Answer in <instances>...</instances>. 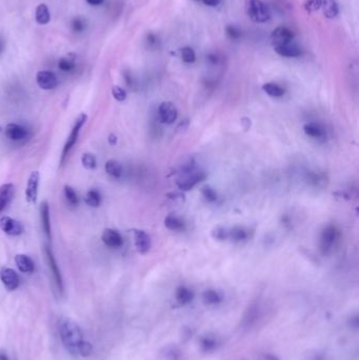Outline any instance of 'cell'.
<instances>
[{"mask_svg":"<svg viewBox=\"0 0 359 360\" xmlns=\"http://www.w3.org/2000/svg\"><path fill=\"white\" fill-rule=\"evenodd\" d=\"M58 331L61 342L72 355L85 357L92 353L91 343L84 340L82 330L71 318H61L58 322Z\"/></svg>","mask_w":359,"mask_h":360,"instance_id":"cell-1","label":"cell"},{"mask_svg":"<svg viewBox=\"0 0 359 360\" xmlns=\"http://www.w3.org/2000/svg\"><path fill=\"white\" fill-rule=\"evenodd\" d=\"M246 13L254 22L264 23L271 18L269 7L263 0H247Z\"/></svg>","mask_w":359,"mask_h":360,"instance_id":"cell-2","label":"cell"},{"mask_svg":"<svg viewBox=\"0 0 359 360\" xmlns=\"http://www.w3.org/2000/svg\"><path fill=\"white\" fill-rule=\"evenodd\" d=\"M86 118H88V116H86V114L82 113L78 116V118L76 119L75 121V125H74L72 131H71V134L70 136L68 137V140L64 146V150H63V154H61V158H60V164H64L65 163V160L67 158V156L69 155L70 151L73 148V146L75 145L77 139H78V136H79V133H80V130L81 128L83 127V125L85 123L86 121Z\"/></svg>","mask_w":359,"mask_h":360,"instance_id":"cell-3","label":"cell"},{"mask_svg":"<svg viewBox=\"0 0 359 360\" xmlns=\"http://www.w3.org/2000/svg\"><path fill=\"white\" fill-rule=\"evenodd\" d=\"M45 256H46V262H47L49 271H51L52 275H53V278H54L56 287H57V289H58V291H59L60 293H63V292H64L63 276H61V273H60L59 268H58V265H57V263H56V259H55V257H54L53 251L51 250V247H49V246H46V247H45Z\"/></svg>","mask_w":359,"mask_h":360,"instance_id":"cell-4","label":"cell"},{"mask_svg":"<svg viewBox=\"0 0 359 360\" xmlns=\"http://www.w3.org/2000/svg\"><path fill=\"white\" fill-rule=\"evenodd\" d=\"M338 237V231L334 226L327 227L320 235V250L323 253H328L335 243Z\"/></svg>","mask_w":359,"mask_h":360,"instance_id":"cell-5","label":"cell"},{"mask_svg":"<svg viewBox=\"0 0 359 360\" xmlns=\"http://www.w3.org/2000/svg\"><path fill=\"white\" fill-rule=\"evenodd\" d=\"M39 180H40L39 172L38 171L32 172L30 177H29L27 189H26V199L31 204H35L37 201V196H38V188H39Z\"/></svg>","mask_w":359,"mask_h":360,"instance_id":"cell-6","label":"cell"},{"mask_svg":"<svg viewBox=\"0 0 359 360\" xmlns=\"http://www.w3.org/2000/svg\"><path fill=\"white\" fill-rule=\"evenodd\" d=\"M207 174L204 172H195L191 170V174H188L184 177L180 178L177 181V185L180 190L189 191L193 189L197 183H199L203 179H206Z\"/></svg>","mask_w":359,"mask_h":360,"instance_id":"cell-7","label":"cell"},{"mask_svg":"<svg viewBox=\"0 0 359 360\" xmlns=\"http://www.w3.org/2000/svg\"><path fill=\"white\" fill-rule=\"evenodd\" d=\"M158 114H159L160 120L167 123V125H171V123L176 121V119L178 117V111H177L176 107L172 102L166 101L159 106Z\"/></svg>","mask_w":359,"mask_h":360,"instance_id":"cell-8","label":"cell"},{"mask_svg":"<svg viewBox=\"0 0 359 360\" xmlns=\"http://www.w3.org/2000/svg\"><path fill=\"white\" fill-rule=\"evenodd\" d=\"M37 84L39 85V88L45 91L53 90L58 85V80L54 73L48 71H40L37 73L36 76Z\"/></svg>","mask_w":359,"mask_h":360,"instance_id":"cell-9","label":"cell"},{"mask_svg":"<svg viewBox=\"0 0 359 360\" xmlns=\"http://www.w3.org/2000/svg\"><path fill=\"white\" fill-rule=\"evenodd\" d=\"M0 229L10 236H19L23 233V226L14 218L5 216L0 219Z\"/></svg>","mask_w":359,"mask_h":360,"instance_id":"cell-10","label":"cell"},{"mask_svg":"<svg viewBox=\"0 0 359 360\" xmlns=\"http://www.w3.org/2000/svg\"><path fill=\"white\" fill-rule=\"evenodd\" d=\"M0 279L8 291H15L19 287V277L17 273L10 268H4L0 271Z\"/></svg>","mask_w":359,"mask_h":360,"instance_id":"cell-11","label":"cell"},{"mask_svg":"<svg viewBox=\"0 0 359 360\" xmlns=\"http://www.w3.org/2000/svg\"><path fill=\"white\" fill-rule=\"evenodd\" d=\"M293 38H294L293 32L286 27H278L277 29H275L273 32H272L271 35V40L274 46L293 41Z\"/></svg>","mask_w":359,"mask_h":360,"instance_id":"cell-12","label":"cell"},{"mask_svg":"<svg viewBox=\"0 0 359 360\" xmlns=\"http://www.w3.org/2000/svg\"><path fill=\"white\" fill-rule=\"evenodd\" d=\"M101 239L104 243L111 249H118L123 244V238L119 232L113 229H106L102 233Z\"/></svg>","mask_w":359,"mask_h":360,"instance_id":"cell-13","label":"cell"},{"mask_svg":"<svg viewBox=\"0 0 359 360\" xmlns=\"http://www.w3.org/2000/svg\"><path fill=\"white\" fill-rule=\"evenodd\" d=\"M274 49L278 55H280L282 57H288V58L299 57L302 54V49L296 43H294L293 41L283 43L280 45H276V46H274Z\"/></svg>","mask_w":359,"mask_h":360,"instance_id":"cell-14","label":"cell"},{"mask_svg":"<svg viewBox=\"0 0 359 360\" xmlns=\"http://www.w3.org/2000/svg\"><path fill=\"white\" fill-rule=\"evenodd\" d=\"M134 239H135V246L140 254H145L150 251L151 247V238L144 231L136 230L134 232Z\"/></svg>","mask_w":359,"mask_h":360,"instance_id":"cell-15","label":"cell"},{"mask_svg":"<svg viewBox=\"0 0 359 360\" xmlns=\"http://www.w3.org/2000/svg\"><path fill=\"white\" fill-rule=\"evenodd\" d=\"M15 187L13 183H5L0 187V214L11 203L14 197Z\"/></svg>","mask_w":359,"mask_h":360,"instance_id":"cell-16","label":"cell"},{"mask_svg":"<svg viewBox=\"0 0 359 360\" xmlns=\"http://www.w3.org/2000/svg\"><path fill=\"white\" fill-rule=\"evenodd\" d=\"M5 135L7 138H9L11 140L18 141V140H22L24 138H27L28 131L26 128H23L20 125H17V123H10V125H8L6 127Z\"/></svg>","mask_w":359,"mask_h":360,"instance_id":"cell-17","label":"cell"},{"mask_svg":"<svg viewBox=\"0 0 359 360\" xmlns=\"http://www.w3.org/2000/svg\"><path fill=\"white\" fill-rule=\"evenodd\" d=\"M40 219H41V228L46 239L49 241L52 238V231H51V222H49V207L47 201L41 203L40 207Z\"/></svg>","mask_w":359,"mask_h":360,"instance_id":"cell-18","label":"cell"},{"mask_svg":"<svg viewBox=\"0 0 359 360\" xmlns=\"http://www.w3.org/2000/svg\"><path fill=\"white\" fill-rule=\"evenodd\" d=\"M15 264L18 270L26 274H31L35 270V265L33 260L24 254H18L15 256Z\"/></svg>","mask_w":359,"mask_h":360,"instance_id":"cell-19","label":"cell"},{"mask_svg":"<svg viewBox=\"0 0 359 360\" xmlns=\"http://www.w3.org/2000/svg\"><path fill=\"white\" fill-rule=\"evenodd\" d=\"M321 10L326 18L333 19L339 14V6L336 0H323Z\"/></svg>","mask_w":359,"mask_h":360,"instance_id":"cell-20","label":"cell"},{"mask_svg":"<svg viewBox=\"0 0 359 360\" xmlns=\"http://www.w3.org/2000/svg\"><path fill=\"white\" fill-rule=\"evenodd\" d=\"M35 18L36 21L39 24H47L51 20V15H49V11L46 5L41 4L36 8V13H35Z\"/></svg>","mask_w":359,"mask_h":360,"instance_id":"cell-21","label":"cell"},{"mask_svg":"<svg viewBox=\"0 0 359 360\" xmlns=\"http://www.w3.org/2000/svg\"><path fill=\"white\" fill-rule=\"evenodd\" d=\"M106 172L110 176L114 178H119L122 175V167L120 163H118L115 159L108 160L106 164Z\"/></svg>","mask_w":359,"mask_h":360,"instance_id":"cell-22","label":"cell"},{"mask_svg":"<svg viewBox=\"0 0 359 360\" xmlns=\"http://www.w3.org/2000/svg\"><path fill=\"white\" fill-rule=\"evenodd\" d=\"M303 130L307 136H310V137H313V138H320L325 135L324 129L321 128L318 123H315V122L306 123V125H304V127H303Z\"/></svg>","mask_w":359,"mask_h":360,"instance_id":"cell-23","label":"cell"},{"mask_svg":"<svg viewBox=\"0 0 359 360\" xmlns=\"http://www.w3.org/2000/svg\"><path fill=\"white\" fill-rule=\"evenodd\" d=\"M165 226L171 231H182L184 229L183 221L173 214H170L166 217Z\"/></svg>","mask_w":359,"mask_h":360,"instance_id":"cell-24","label":"cell"},{"mask_svg":"<svg viewBox=\"0 0 359 360\" xmlns=\"http://www.w3.org/2000/svg\"><path fill=\"white\" fill-rule=\"evenodd\" d=\"M84 201L86 204L92 208H98L101 203V196L98 191L91 190L85 194Z\"/></svg>","mask_w":359,"mask_h":360,"instance_id":"cell-25","label":"cell"},{"mask_svg":"<svg viewBox=\"0 0 359 360\" xmlns=\"http://www.w3.org/2000/svg\"><path fill=\"white\" fill-rule=\"evenodd\" d=\"M229 238L235 242H240L247 238V232L244 228L235 227L229 231Z\"/></svg>","mask_w":359,"mask_h":360,"instance_id":"cell-26","label":"cell"},{"mask_svg":"<svg viewBox=\"0 0 359 360\" xmlns=\"http://www.w3.org/2000/svg\"><path fill=\"white\" fill-rule=\"evenodd\" d=\"M263 90L270 95L271 97H281L284 94V90L281 88L280 85L276 84V83H265L263 85Z\"/></svg>","mask_w":359,"mask_h":360,"instance_id":"cell-27","label":"cell"},{"mask_svg":"<svg viewBox=\"0 0 359 360\" xmlns=\"http://www.w3.org/2000/svg\"><path fill=\"white\" fill-rule=\"evenodd\" d=\"M64 193H65L67 201L71 205H77L78 204V196H77L75 190H74L72 187H70V185H65Z\"/></svg>","mask_w":359,"mask_h":360,"instance_id":"cell-28","label":"cell"},{"mask_svg":"<svg viewBox=\"0 0 359 360\" xmlns=\"http://www.w3.org/2000/svg\"><path fill=\"white\" fill-rule=\"evenodd\" d=\"M181 53V58L187 64H193L196 60V54L194 52V49L190 46H184L180 49Z\"/></svg>","mask_w":359,"mask_h":360,"instance_id":"cell-29","label":"cell"},{"mask_svg":"<svg viewBox=\"0 0 359 360\" xmlns=\"http://www.w3.org/2000/svg\"><path fill=\"white\" fill-rule=\"evenodd\" d=\"M81 164L86 170H95L96 167H97L95 156L93 154H90V153H86V154L82 155Z\"/></svg>","mask_w":359,"mask_h":360,"instance_id":"cell-30","label":"cell"},{"mask_svg":"<svg viewBox=\"0 0 359 360\" xmlns=\"http://www.w3.org/2000/svg\"><path fill=\"white\" fill-rule=\"evenodd\" d=\"M176 296H177V299L180 303H187L192 300L193 293L187 288H179Z\"/></svg>","mask_w":359,"mask_h":360,"instance_id":"cell-31","label":"cell"},{"mask_svg":"<svg viewBox=\"0 0 359 360\" xmlns=\"http://www.w3.org/2000/svg\"><path fill=\"white\" fill-rule=\"evenodd\" d=\"M58 67L61 71L70 72L75 68V63H74V59L71 57H63L58 61Z\"/></svg>","mask_w":359,"mask_h":360,"instance_id":"cell-32","label":"cell"},{"mask_svg":"<svg viewBox=\"0 0 359 360\" xmlns=\"http://www.w3.org/2000/svg\"><path fill=\"white\" fill-rule=\"evenodd\" d=\"M323 0H304L303 8L309 13H314V12L321 9Z\"/></svg>","mask_w":359,"mask_h":360,"instance_id":"cell-33","label":"cell"},{"mask_svg":"<svg viewBox=\"0 0 359 360\" xmlns=\"http://www.w3.org/2000/svg\"><path fill=\"white\" fill-rule=\"evenodd\" d=\"M212 236L217 240H226L229 238V230L224 227H216L212 232Z\"/></svg>","mask_w":359,"mask_h":360,"instance_id":"cell-34","label":"cell"},{"mask_svg":"<svg viewBox=\"0 0 359 360\" xmlns=\"http://www.w3.org/2000/svg\"><path fill=\"white\" fill-rule=\"evenodd\" d=\"M112 94L117 101H123V100H126V98H127V92L118 85L113 86Z\"/></svg>","mask_w":359,"mask_h":360,"instance_id":"cell-35","label":"cell"},{"mask_svg":"<svg viewBox=\"0 0 359 360\" xmlns=\"http://www.w3.org/2000/svg\"><path fill=\"white\" fill-rule=\"evenodd\" d=\"M203 297H204V300L209 303H216V302H219L221 299L219 294L215 291H207L204 293Z\"/></svg>","mask_w":359,"mask_h":360,"instance_id":"cell-36","label":"cell"},{"mask_svg":"<svg viewBox=\"0 0 359 360\" xmlns=\"http://www.w3.org/2000/svg\"><path fill=\"white\" fill-rule=\"evenodd\" d=\"M201 193H202L203 197L206 198V199H207L208 201H211V202H213V201H215V200L217 199V194H216L215 190H214V189H212V188H210V187H204V188L202 189Z\"/></svg>","mask_w":359,"mask_h":360,"instance_id":"cell-37","label":"cell"},{"mask_svg":"<svg viewBox=\"0 0 359 360\" xmlns=\"http://www.w3.org/2000/svg\"><path fill=\"white\" fill-rule=\"evenodd\" d=\"M72 27H73V30L75 31V32H82L85 28V22L82 18L80 17H77L73 20L72 22Z\"/></svg>","mask_w":359,"mask_h":360,"instance_id":"cell-38","label":"cell"},{"mask_svg":"<svg viewBox=\"0 0 359 360\" xmlns=\"http://www.w3.org/2000/svg\"><path fill=\"white\" fill-rule=\"evenodd\" d=\"M227 33L233 39H237L241 36V32L236 27H233V26H229L227 28Z\"/></svg>","mask_w":359,"mask_h":360,"instance_id":"cell-39","label":"cell"},{"mask_svg":"<svg viewBox=\"0 0 359 360\" xmlns=\"http://www.w3.org/2000/svg\"><path fill=\"white\" fill-rule=\"evenodd\" d=\"M202 2L209 7H216L219 4V0H202Z\"/></svg>","mask_w":359,"mask_h":360,"instance_id":"cell-40","label":"cell"},{"mask_svg":"<svg viewBox=\"0 0 359 360\" xmlns=\"http://www.w3.org/2000/svg\"><path fill=\"white\" fill-rule=\"evenodd\" d=\"M85 2L91 6H100L104 3V0H85Z\"/></svg>","mask_w":359,"mask_h":360,"instance_id":"cell-41","label":"cell"},{"mask_svg":"<svg viewBox=\"0 0 359 360\" xmlns=\"http://www.w3.org/2000/svg\"><path fill=\"white\" fill-rule=\"evenodd\" d=\"M116 142H117V137H116V136H115L114 134H111V135L109 136V143L114 145V144H116Z\"/></svg>","mask_w":359,"mask_h":360,"instance_id":"cell-42","label":"cell"},{"mask_svg":"<svg viewBox=\"0 0 359 360\" xmlns=\"http://www.w3.org/2000/svg\"><path fill=\"white\" fill-rule=\"evenodd\" d=\"M0 360H9V358L5 353H0Z\"/></svg>","mask_w":359,"mask_h":360,"instance_id":"cell-43","label":"cell"},{"mask_svg":"<svg viewBox=\"0 0 359 360\" xmlns=\"http://www.w3.org/2000/svg\"><path fill=\"white\" fill-rule=\"evenodd\" d=\"M3 49H4V42L2 39H0V53L3 52Z\"/></svg>","mask_w":359,"mask_h":360,"instance_id":"cell-44","label":"cell"}]
</instances>
